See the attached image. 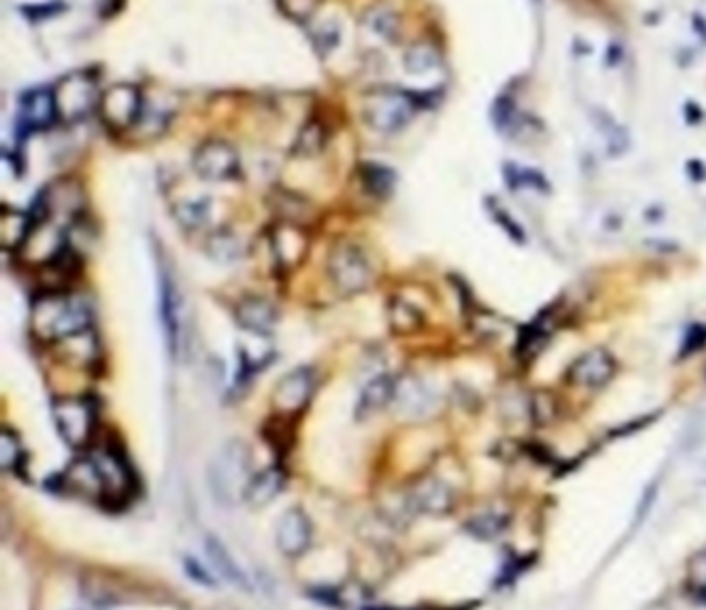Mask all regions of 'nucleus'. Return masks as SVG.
<instances>
[{"mask_svg": "<svg viewBox=\"0 0 706 610\" xmlns=\"http://www.w3.org/2000/svg\"><path fill=\"white\" fill-rule=\"evenodd\" d=\"M393 392H396V380L390 376L373 378L361 392L359 403H356V415L369 417L377 413L379 409H384L387 403L393 401Z\"/></svg>", "mask_w": 706, "mask_h": 610, "instance_id": "nucleus-21", "label": "nucleus"}, {"mask_svg": "<svg viewBox=\"0 0 706 610\" xmlns=\"http://www.w3.org/2000/svg\"><path fill=\"white\" fill-rule=\"evenodd\" d=\"M96 465L99 484H102V496L118 498L124 496L131 488V471L124 461L112 451H102L91 457Z\"/></svg>", "mask_w": 706, "mask_h": 610, "instance_id": "nucleus-15", "label": "nucleus"}, {"mask_svg": "<svg viewBox=\"0 0 706 610\" xmlns=\"http://www.w3.org/2000/svg\"><path fill=\"white\" fill-rule=\"evenodd\" d=\"M505 526H508V519H505L504 515L483 513L471 519V523H468V532L474 534L480 540H493L504 532Z\"/></svg>", "mask_w": 706, "mask_h": 610, "instance_id": "nucleus-29", "label": "nucleus"}, {"mask_svg": "<svg viewBox=\"0 0 706 610\" xmlns=\"http://www.w3.org/2000/svg\"><path fill=\"white\" fill-rule=\"evenodd\" d=\"M412 504H415L418 510H423V513L441 515L452 509L454 494L448 484H443L435 478H429L412 490Z\"/></svg>", "mask_w": 706, "mask_h": 610, "instance_id": "nucleus-18", "label": "nucleus"}, {"mask_svg": "<svg viewBox=\"0 0 706 610\" xmlns=\"http://www.w3.org/2000/svg\"><path fill=\"white\" fill-rule=\"evenodd\" d=\"M272 245L280 264L292 268L305 258V253H307V235H305L298 227H292V224L284 222L274 230Z\"/></svg>", "mask_w": 706, "mask_h": 610, "instance_id": "nucleus-17", "label": "nucleus"}, {"mask_svg": "<svg viewBox=\"0 0 706 610\" xmlns=\"http://www.w3.org/2000/svg\"><path fill=\"white\" fill-rule=\"evenodd\" d=\"M98 115L112 131H129L143 118V98L137 85L118 84L102 92Z\"/></svg>", "mask_w": 706, "mask_h": 610, "instance_id": "nucleus-6", "label": "nucleus"}, {"mask_svg": "<svg viewBox=\"0 0 706 610\" xmlns=\"http://www.w3.org/2000/svg\"><path fill=\"white\" fill-rule=\"evenodd\" d=\"M323 143H326V129L321 127V123L311 121L298 133L295 152L301 156H315L323 148Z\"/></svg>", "mask_w": 706, "mask_h": 610, "instance_id": "nucleus-28", "label": "nucleus"}, {"mask_svg": "<svg viewBox=\"0 0 706 610\" xmlns=\"http://www.w3.org/2000/svg\"><path fill=\"white\" fill-rule=\"evenodd\" d=\"M31 326L44 341L75 339L90 328V308L81 299L52 291L36 301Z\"/></svg>", "mask_w": 706, "mask_h": 610, "instance_id": "nucleus-2", "label": "nucleus"}, {"mask_svg": "<svg viewBox=\"0 0 706 610\" xmlns=\"http://www.w3.org/2000/svg\"><path fill=\"white\" fill-rule=\"evenodd\" d=\"M508 179H510V185L512 187H518V185H524V187H541L545 185V181H543L541 174H536L533 171H520V168H514L510 166L508 168Z\"/></svg>", "mask_w": 706, "mask_h": 610, "instance_id": "nucleus-35", "label": "nucleus"}, {"mask_svg": "<svg viewBox=\"0 0 706 610\" xmlns=\"http://www.w3.org/2000/svg\"><path fill=\"white\" fill-rule=\"evenodd\" d=\"M234 317L242 330L258 336L272 334L278 324V311L272 305V301L258 295L241 299L234 308Z\"/></svg>", "mask_w": 706, "mask_h": 610, "instance_id": "nucleus-14", "label": "nucleus"}, {"mask_svg": "<svg viewBox=\"0 0 706 610\" xmlns=\"http://www.w3.org/2000/svg\"><path fill=\"white\" fill-rule=\"evenodd\" d=\"M284 488V473L280 467H267V470L255 473L249 484L245 502L251 507H266L276 498Z\"/></svg>", "mask_w": 706, "mask_h": 610, "instance_id": "nucleus-20", "label": "nucleus"}, {"mask_svg": "<svg viewBox=\"0 0 706 610\" xmlns=\"http://www.w3.org/2000/svg\"><path fill=\"white\" fill-rule=\"evenodd\" d=\"M251 478V451L242 440H228L210 461L208 484L211 496L224 507H234L245 501Z\"/></svg>", "mask_w": 706, "mask_h": 610, "instance_id": "nucleus-1", "label": "nucleus"}, {"mask_svg": "<svg viewBox=\"0 0 706 610\" xmlns=\"http://www.w3.org/2000/svg\"><path fill=\"white\" fill-rule=\"evenodd\" d=\"M418 100L409 92L379 87L362 98V121L379 133H396L416 115Z\"/></svg>", "mask_w": 706, "mask_h": 610, "instance_id": "nucleus-3", "label": "nucleus"}, {"mask_svg": "<svg viewBox=\"0 0 706 610\" xmlns=\"http://www.w3.org/2000/svg\"><path fill=\"white\" fill-rule=\"evenodd\" d=\"M25 453L21 446L19 436L12 429L4 428L3 436H0V465L4 471H19L23 465Z\"/></svg>", "mask_w": 706, "mask_h": 610, "instance_id": "nucleus-26", "label": "nucleus"}, {"mask_svg": "<svg viewBox=\"0 0 706 610\" xmlns=\"http://www.w3.org/2000/svg\"><path fill=\"white\" fill-rule=\"evenodd\" d=\"M328 272L336 289L345 293V295H354V293L365 291L373 278L371 264H369L365 253L356 245H351V243L338 245L329 253Z\"/></svg>", "mask_w": 706, "mask_h": 610, "instance_id": "nucleus-8", "label": "nucleus"}, {"mask_svg": "<svg viewBox=\"0 0 706 610\" xmlns=\"http://www.w3.org/2000/svg\"><path fill=\"white\" fill-rule=\"evenodd\" d=\"M362 183H365L369 193H373L377 197H385L392 193L396 177H393L390 168L369 162V165L362 166Z\"/></svg>", "mask_w": 706, "mask_h": 610, "instance_id": "nucleus-24", "label": "nucleus"}, {"mask_svg": "<svg viewBox=\"0 0 706 610\" xmlns=\"http://www.w3.org/2000/svg\"><path fill=\"white\" fill-rule=\"evenodd\" d=\"M315 390V376L309 367H295L278 380L274 389V405L280 413L292 415L307 407Z\"/></svg>", "mask_w": 706, "mask_h": 610, "instance_id": "nucleus-10", "label": "nucleus"}, {"mask_svg": "<svg viewBox=\"0 0 706 610\" xmlns=\"http://www.w3.org/2000/svg\"><path fill=\"white\" fill-rule=\"evenodd\" d=\"M205 552H208L210 563L216 569L218 575H220L222 579H226L228 583L236 585V588L251 590V582H249L247 573L241 569L239 563H236V560L233 558V554L224 548L220 540H216V538L205 540Z\"/></svg>", "mask_w": 706, "mask_h": 610, "instance_id": "nucleus-19", "label": "nucleus"}, {"mask_svg": "<svg viewBox=\"0 0 706 610\" xmlns=\"http://www.w3.org/2000/svg\"><path fill=\"white\" fill-rule=\"evenodd\" d=\"M338 42H340V28L332 21L323 23L321 28H317L315 36H313L315 48L320 50L321 54L332 52V50L338 46Z\"/></svg>", "mask_w": 706, "mask_h": 610, "instance_id": "nucleus-33", "label": "nucleus"}, {"mask_svg": "<svg viewBox=\"0 0 706 610\" xmlns=\"http://www.w3.org/2000/svg\"><path fill=\"white\" fill-rule=\"evenodd\" d=\"M437 62H440V59H437L435 50L429 46L410 48L409 54H406V59H404L406 68H409L410 73H416V75L427 73V71H431V68H435Z\"/></svg>", "mask_w": 706, "mask_h": 610, "instance_id": "nucleus-31", "label": "nucleus"}, {"mask_svg": "<svg viewBox=\"0 0 706 610\" xmlns=\"http://www.w3.org/2000/svg\"><path fill=\"white\" fill-rule=\"evenodd\" d=\"M186 571H189V575H191L193 579H195V582L203 583V585H214V582H211V575H210V573L205 571L203 566L197 563V560L186 558Z\"/></svg>", "mask_w": 706, "mask_h": 610, "instance_id": "nucleus-37", "label": "nucleus"}, {"mask_svg": "<svg viewBox=\"0 0 706 610\" xmlns=\"http://www.w3.org/2000/svg\"><path fill=\"white\" fill-rule=\"evenodd\" d=\"M547 322L545 317L539 316L536 320H533L528 324L527 328L522 330L520 334V341H518V353H520V357H533L536 351H541V347L545 345L547 341Z\"/></svg>", "mask_w": 706, "mask_h": 610, "instance_id": "nucleus-25", "label": "nucleus"}, {"mask_svg": "<svg viewBox=\"0 0 706 610\" xmlns=\"http://www.w3.org/2000/svg\"><path fill=\"white\" fill-rule=\"evenodd\" d=\"M52 93L56 110H59V118L68 123L81 121L91 110H98L99 96H102L98 90L96 77H91L85 71H77L62 77L52 87Z\"/></svg>", "mask_w": 706, "mask_h": 610, "instance_id": "nucleus-5", "label": "nucleus"}, {"mask_svg": "<svg viewBox=\"0 0 706 610\" xmlns=\"http://www.w3.org/2000/svg\"><path fill=\"white\" fill-rule=\"evenodd\" d=\"M704 345H706V326H701V324H694V326L688 330V334H686L682 355L694 353Z\"/></svg>", "mask_w": 706, "mask_h": 610, "instance_id": "nucleus-36", "label": "nucleus"}, {"mask_svg": "<svg viewBox=\"0 0 706 610\" xmlns=\"http://www.w3.org/2000/svg\"><path fill=\"white\" fill-rule=\"evenodd\" d=\"M321 0H278L280 11L292 21H307L320 9Z\"/></svg>", "mask_w": 706, "mask_h": 610, "instance_id": "nucleus-32", "label": "nucleus"}, {"mask_svg": "<svg viewBox=\"0 0 706 610\" xmlns=\"http://www.w3.org/2000/svg\"><path fill=\"white\" fill-rule=\"evenodd\" d=\"M365 21L369 25V29L373 31V34H377L381 37H387V40H392L393 36L398 34V17L396 12L385 9V6H377V9L369 11Z\"/></svg>", "mask_w": 706, "mask_h": 610, "instance_id": "nucleus-30", "label": "nucleus"}, {"mask_svg": "<svg viewBox=\"0 0 706 610\" xmlns=\"http://www.w3.org/2000/svg\"><path fill=\"white\" fill-rule=\"evenodd\" d=\"M205 252H208L211 260L220 261V264H230V261H236L242 255V241L233 230L222 229L210 237Z\"/></svg>", "mask_w": 706, "mask_h": 610, "instance_id": "nucleus-23", "label": "nucleus"}, {"mask_svg": "<svg viewBox=\"0 0 706 610\" xmlns=\"http://www.w3.org/2000/svg\"><path fill=\"white\" fill-rule=\"evenodd\" d=\"M54 426L60 438L73 448H83L96 432V405L85 397H62L52 403Z\"/></svg>", "mask_w": 706, "mask_h": 610, "instance_id": "nucleus-4", "label": "nucleus"}, {"mask_svg": "<svg viewBox=\"0 0 706 610\" xmlns=\"http://www.w3.org/2000/svg\"><path fill=\"white\" fill-rule=\"evenodd\" d=\"M313 526L307 513L301 509H290L282 515L276 529V544L286 557H301L311 546Z\"/></svg>", "mask_w": 706, "mask_h": 610, "instance_id": "nucleus-13", "label": "nucleus"}, {"mask_svg": "<svg viewBox=\"0 0 706 610\" xmlns=\"http://www.w3.org/2000/svg\"><path fill=\"white\" fill-rule=\"evenodd\" d=\"M34 216L25 214V212L3 208L0 214V235H3V243L6 249H19L23 243H28L31 229H34Z\"/></svg>", "mask_w": 706, "mask_h": 610, "instance_id": "nucleus-22", "label": "nucleus"}, {"mask_svg": "<svg viewBox=\"0 0 706 610\" xmlns=\"http://www.w3.org/2000/svg\"><path fill=\"white\" fill-rule=\"evenodd\" d=\"M158 303L168 351H171L172 357H177L185 341V305L177 280H174L172 272L164 264H160L158 270Z\"/></svg>", "mask_w": 706, "mask_h": 610, "instance_id": "nucleus-7", "label": "nucleus"}, {"mask_svg": "<svg viewBox=\"0 0 706 610\" xmlns=\"http://www.w3.org/2000/svg\"><path fill=\"white\" fill-rule=\"evenodd\" d=\"M174 214H177V221L183 224L185 229H199L210 221V202L203 197L189 199V202L178 204Z\"/></svg>", "mask_w": 706, "mask_h": 610, "instance_id": "nucleus-27", "label": "nucleus"}, {"mask_svg": "<svg viewBox=\"0 0 706 610\" xmlns=\"http://www.w3.org/2000/svg\"><path fill=\"white\" fill-rule=\"evenodd\" d=\"M193 168L205 181H230L241 173V160L228 141L208 140L193 156Z\"/></svg>", "mask_w": 706, "mask_h": 610, "instance_id": "nucleus-9", "label": "nucleus"}, {"mask_svg": "<svg viewBox=\"0 0 706 610\" xmlns=\"http://www.w3.org/2000/svg\"><path fill=\"white\" fill-rule=\"evenodd\" d=\"M392 403H396V409L402 411L404 415L421 417L429 413L435 398L433 392L421 378L404 376L396 382V392H393Z\"/></svg>", "mask_w": 706, "mask_h": 610, "instance_id": "nucleus-16", "label": "nucleus"}, {"mask_svg": "<svg viewBox=\"0 0 706 610\" xmlns=\"http://www.w3.org/2000/svg\"><path fill=\"white\" fill-rule=\"evenodd\" d=\"M688 579L692 590H694L696 594H701L702 598H706V550L698 552L696 557L692 558Z\"/></svg>", "mask_w": 706, "mask_h": 610, "instance_id": "nucleus-34", "label": "nucleus"}, {"mask_svg": "<svg viewBox=\"0 0 706 610\" xmlns=\"http://www.w3.org/2000/svg\"><path fill=\"white\" fill-rule=\"evenodd\" d=\"M56 118H59V110H56L52 90L37 87V90L25 92L19 100L17 127L21 133H31V131L36 133V131L48 129Z\"/></svg>", "mask_w": 706, "mask_h": 610, "instance_id": "nucleus-11", "label": "nucleus"}, {"mask_svg": "<svg viewBox=\"0 0 706 610\" xmlns=\"http://www.w3.org/2000/svg\"><path fill=\"white\" fill-rule=\"evenodd\" d=\"M615 367V359L609 351L591 349L570 365L567 378L576 386H584V389H601L603 384H607L614 378Z\"/></svg>", "mask_w": 706, "mask_h": 610, "instance_id": "nucleus-12", "label": "nucleus"}]
</instances>
